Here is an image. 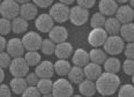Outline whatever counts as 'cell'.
I'll list each match as a JSON object with an SVG mask.
<instances>
[{"mask_svg": "<svg viewBox=\"0 0 134 97\" xmlns=\"http://www.w3.org/2000/svg\"><path fill=\"white\" fill-rule=\"evenodd\" d=\"M95 84L97 93L100 94V96H112L120 87V79L117 74L104 72L95 81Z\"/></svg>", "mask_w": 134, "mask_h": 97, "instance_id": "6da1fadb", "label": "cell"}, {"mask_svg": "<svg viewBox=\"0 0 134 97\" xmlns=\"http://www.w3.org/2000/svg\"><path fill=\"white\" fill-rule=\"evenodd\" d=\"M104 51L108 54L116 57V55L120 54L124 52L125 48V41L122 39L119 35H113V36H108L107 41L104 43Z\"/></svg>", "mask_w": 134, "mask_h": 97, "instance_id": "7a4b0ae2", "label": "cell"}, {"mask_svg": "<svg viewBox=\"0 0 134 97\" xmlns=\"http://www.w3.org/2000/svg\"><path fill=\"white\" fill-rule=\"evenodd\" d=\"M52 95L54 97H72L74 95L73 84L64 77L58 79L57 81L53 82Z\"/></svg>", "mask_w": 134, "mask_h": 97, "instance_id": "3957f363", "label": "cell"}, {"mask_svg": "<svg viewBox=\"0 0 134 97\" xmlns=\"http://www.w3.org/2000/svg\"><path fill=\"white\" fill-rule=\"evenodd\" d=\"M69 12H71V8L66 5L61 4V2H57L53 4L50 7L49 14L54 22L57 23H64L67 20H69Z\"/></svg>", "mask_w": 134, "mask_h": 97, "instance_id": "277c9868", "label": "cell"}, {"mask_svg": "<svg viewBox=\"0 0 134 97\" xmlns=\"http://www.w3.org/2000/svg\"><path fill=\"white\" fill-rule=\"evenodd\" d=\"M0 15L10 21L14 20L20 15V5L15 0H2L0 5Z\"/></svg>", "mask_w": 134, "mask_h": 97, "instance_id": "5b68a950", "label": "cell"}, {"mask_svg": "<svg viewBox=\"0 0 134 97\" xmlns=\"http://www.w3.org/2000/svg\"><path fill=\"white\" fill-rule=\"evenodd\" d=\"M22 44H23L26 51H38L41 49L43 38L38 32L28 31L22 37Z\"/></svg>", "mask_w": 134, "mask_h": 97, "instance_id": "8992f818", "label": "cell"}, {"mask_svg": "<svg viewBox=\"0 0 134 97\" xmlns=\"http://www.w3.org/2000/svg\"><path fill=\"white\" fill-rule=\"evenodd\" d=\"M89 20V10L81 6H73L69 12V21L76 27L86 24Z\"/></svg>", "mask_w": 134, "mask_h": 97, "instance_id": "52a82bcc", "label": "cell"}, {"mask_svg": "<svg viewBox=\"0 0 134 97\" xmlns=\"http://www.w3.org/2000/svg\"><path fill=\"white\" fill-rule=\"evenodd\" d=\"M8 68H9V73L13 75V77H26V75L29 73V65L27 64L23 57L12 59V62Z\"/></svg>", "mask_w": 134, "mask_h": 97, "instance_id": "ba28073f", "label": "cell"}, {"mask_svg": "<svg viewBox=\"0 0 134 97\" xmlns=\"http://www.w3.org/2000/svg\"><path fill=\"white\" fill-rule=\"evenodd\" d=\"M108 32L104 30V28H96L91 29V31L88 35V43L93 48H100L104 45L105 41L108 38Z\"/></svg>", "mask_w": 134, "mask_h": 97, "instance_id": "9c48e42d", "label": "cell"}, {"mask_svg": "<svg viewBox=\"0 0 134 97\" xmlns=\"http://www.w3.org/2000/svg\"><path fill=\"white\" fill-rule=\"evenodd\" d=\"M35 27L40 32L49 34L52 28L54 27V21H53V19L50 16V14L43 13V14H40V15L35 19Z\"/></svg>", "mask_w": 134, "mask_h": 97, "instance_id": "30bf717a", "label": "cell"}, {"mask_svg": "<svg viewBox=\"0 0 134 97\" xmlns=\"http://www.w3.org/2000/svg\"><path fill=\"white\" fill-rule=\"evenodd\" d=\"M24 51H26V49H24L22 41L20 38H12V39H9L7 42L6 52L12 57V59L23 57Z\"/></svg>", "mask_w": 134, "mask_h": 97, "instance_id": "8fae6325", "label": "cell"}, {"mask_svg": "<svg viewBox=\"0 0 134 97\" xmlns=\"http://www.w3.org/2000/svg\"><path fill=\"white\" fill-rule=\"evenodd\" d=\"M116 19L121 24L131 23L134 20V9L130 5H122L119 6L116 12Z\"/></svg>", "mask_w": 134, "mask_h": 97, "instance_id": "7c38bea8", "label": "cell"}, {"mask_svg": "<svg viewBox=\"0 0 134 97\" xmlns=\"http://www.w3.org/2000/svg\"><path fill=\"white\" fill-rule=\"evenodd\" d=\"M35 73L40 79H51L54 74V65L51 61H41L36 66Z\"/></svg>", "mask_w": 134, "mask_h": 97, "instance_id": "4fadbf2b", "label": "cell"}, {"mask_svg": "<svg viewBox=\"0 0 134 97\" xmlns=\"http://www.w3.org/2000/svg\"><path fill=\"white\" fill-rule=\"evenodd\" d=\"M118 7H119L118 2L116 0H99V2H98L99 13H102L103 15L108 16V18L116 15Z\"/></svg>", "mask_w": 134, "mask_h": 97, "instance_id": "5bb4252c", "label": "cell"}, {"mask_svg": "<svg viewBox=\"0 0 134 97\" xmlns=\"http://www.w3.org/2000/svg\"><path fill=\"white\" fill-rule=\"evenodd\" d=\"M83 73H85V79L90 80V81H96L103 73V69L100 65L90 61L83 67Z\"/></svg>", "mask_w": 134, "mask_h": 97, "instance_id": "9a60e30c", "label": "cell"}, {"mask_svg": "<svg viewBox=\"0 0 134 97\" xmlns=\"http://www.w3.org/2000/svg\"><path fill=\"white\" fill-rule=\"evenodd\" d=\"M49 38L55 44L66 42L68 38V30L64 26H54L49 32Z\"/></svg>", "mask_w": 134, "mask_h": 97, "instance_id": "2e32d148", "label": "cell"}, {"mask_svg": "<svg viewBox=\"0 0 134 97\" xmlns=\"http://www.w3.org/2000/svg\"><path fill=\"white\" fill-rule=\"evenodd\" d=\"M21 18H23L27 21L35 20L38 16V7L36 6L34 2H28V4L21 5L20 6V15Z\"/></svg>", "mask_w": 134, "mask_h": 97, "instance_id": "e0dca14e", "label": "cell"}, {"mask_svg": "<svg viewBox=\"0 0 134 97\" xmlns=\"http://www.w3.org/2000/svg\"><path fill=\"white\" fill-rule=\"evenodd\" d=\"M74 52L73 45L68 42H63L55 45V51H54V55L58 59H68Z\"/></svg>", "mask_w": 134, "mask_h": 97, "instance_id": "ac0fdd59", "label": "cell"}, {"mask_svg": "<svg viewBox=\"0 0 134 97\" xmlns=\"http://www.w3.org/2000/svg\"><path fill=\"white\" fill-rule=\"evenodd\" d=\"M72 62L74 66H79V67L83 68L88 62H90L89 52L83 49H76L72 54Z\"/></svg>", "mask_w": 134, "mask_h": 97, "instance_id": "d6986e66", "label": "cell"}, {"mask_svg": "<svg viewBox=\"0 0 134 97\" xmlns=\"http://www.w3.org/2000/svg\"><path fill=\"white\" fill-rule=\"evenodd\" d=\"M79 91L80 95H82L83 97H93L97 93L95 81L85 79L81 83H79Z\"/></svg>", "mask_w": 134, "mask_h": 97, "instance_id": "ffe728a7", "label": "cell"}, {"mask_svg": "<svg viewBox=\"0 0 134 97\" xmlns=\"http://www.w3.org/2000/svg\"><path fill=\"white\" fill-rule=\"evenodd\" d=\"M9 87L15 95H22L29 85L24 77H13L9 82Z\"/></svg>", "mask_w": 134, "mask_h": 97, "instance_id": "44dd1931", "label": "cell"}, {"mask_svg": "<svg viewBox=\"0 0 134 97\" xmlns=\"http://www.w3.org/2000/svg\"><path fill=\"white\" fill-rule=\"evenodd\" d=\"M103 66H104V72H107V73L117 74V73H119L121 69L120 60L116 57H112V55L107 58V60L104 61Z\"/></svg>", "mask_w": 134, "mask_h": 97, "instance_id": "7402d4cb", "label": "cell"}, {"mask_svg": "<svg viewBox=\"0 0 134 97\" xmlns=\"http://www.w3.org/2000/svg\"><path fill=\"white\" fill-rule=\"evenodd\" d=\"M67 77H68V81L72 84H79V83H81L85 80L83 68L79 67V66H72L68 74H67Z\"/></svg>", "mask_w": 134, "mask_h": 97, "instance_id": "603a6c76", "label": "cell"}, {"mask_svg": "<svg viewBox=\"0 0 134 97\" xmlns=\"http://www.w3.org/2000/svg\"><path fill=\"white\" fill-rule=\"evenodd\" d=\"M121 28V23L117 20L116 18L111 16V18H108L107 21H105L104 24V30L108 32L109 36H113V35H118L119 31H120Z\"/></svg>", "mask_w": 134, "mask_h": 97, "instance_id": "cb8c5ba5", "label": "cell"}, {"mask_svg": "<svg viewBox=\"0 0 134 97\" xmlns=\"http://www.w3.org/2000/svg\"><path fill=\"white\" fill-rule=\"evenodd\" d=\"M28 21L24 20L21 16H18L14 20H12V31L16 35H21V34H26L28 30Z\"/></svg>", "mask_w": 134, "mask_h": 97, "instance_id": "d4e9b609", "label": "cell"}, {"mask_svg": "<svg viewBox=\"0 0 134 97\" xmlns=\"http://www.w3.org/2000/svg\"><path fill=\"white\" fill-rule=\"evenodd\" d=\"M89 58H90L91 62L103 65L108 58V53L100 48H93V50L89 52Z\"/></svg>", "mask_w": 134, "mask_h": 97, "instance_id": "484cf974", "label": "cell"}, {"mask_svg": "<svg viewBox=\"0 0 134 97\" xmlns=\"http://www.w3.org/2000/svg\"><path fill=\"white\" fill-rule=\"evenodd\" d=\"M120 37L127 43H133L134 42V23H126V24H121L120 28Z\"/></svg>", "mask_w": 134, "mask_h": 97, "instance_id": "4316f807", "label": "cell"}, {"mask_svg": "<svg viewBox=\"0 0 134 97\" xmlns=\"http://www.w3.org/2000/svg\"><path fill=\"white\" fill-rule=\"evenodd\" d=\"M54 73L59 76H67L69 69H71V64L67 61V59H58L54 64Z\"/></svg>", "mask_w": 134, "mask_h": 97, "instance_id": "83f0119b", "label": "cell"}, {"mask_svg": "<svg viewBox=\"0 0 134 97\" xmlns=\"http://www.w3.org/2000/svg\"><path fill=\"white\" fill-rule=\"evenodd\" d=\"M37 89L42 95L52 93V88H53V81L51 79H40L37 83Z\"/></svg>", "mask_w": 134, "mask_h": 97, "instance_id": "f1b7e54d", "label": "cell"}, {"mask_svg": "<svg viewBox=\"0 0 134 97\" xmlns=\"http://www.w3.org/2000/svg\"><path fill=\"white\" fill-rule=\"evenodd\" d=\"M23 58L29 65V67H36L41 62V54L37 51H27Z\"/></svg>", "mask_w": 134, "mask_h": 97, "instance_id": "f546056e", "label": "cell"}, {"mask_svg": "<svg viewBox=\"0 0 134 97\" xmlns=\"http://www.w3.org/2000/svg\"><path fill=\"white\" fill-rule=\"evenodd\" d=\"M105 21H107V16H104L102 13L97 12L93 14V16L90 18V27L93 29L96 28H104Z\"/></svg>", "mask_w": 134, "mask_h": 97, "instance_id": "4dcf8cb0", "label": "cell"}, {"mask_svg": "<svg viewBox=\"0 0 134 97\" xmlns=\"http://www.w3.org/2000/svg\"><path fill=\"white\" fill-rule=\"evenodd\" d=\"M55 45H57V44H55L54 42H52L50 38H46V39H43V42H42L40 50L42 51V53H44L46 55H52V54H54Z\"/></svg>", "mask_w": 134, "mask_h": 97, "instance_id": "1f68e13d", "label": "cell"}, {"mask_svg": "<svg viewBox=\"0 0 134 97\" xmlns=\"http://www.w3.org/2000/svg\"><path fill=\"white\" fill-rule=\"evenodd\" d=\"M118 97H134V85L127 83L119 87Z\"/></svg>", "mask_w": 134, "mask_h": 97, "instance_id": "d6a6232c", "label": "cell"}, {"mask_svg": "<svg viewBox=\"0 0 134 97\" xmlns=\"http://www.w3.org/2000/svg\"><path fill=\"white\" fill-rule=\"evenodd\" d=\"M12 31V21L5 18H0V35L6 36Z\"/></svg>", "mask_w": 134, "mask_h": 97, "instance_id": "836d02e7", "label": "cell"}, {"mask_svg": "<svg viewBox=\"0 0 134 97\" xmlns=\"http://www.w3.org/2000/svg\"><path fill=\"white\" fill-rule=\"evenodd\" d=\"M122 71L126 75L132 76L134 74V59H126L122 62Z\"/></svg>", "mask_w": 134, "mask_h": 97, "instance_id": "e575fe53", "label": "cell"}, {"mask_svg": "<svg viewBox=\"0 0 134 97\" xmlns=\"http://www.w3.org/2000/svg\"><path fill=\"white\" fill-rule=\"evenodd\" d=\"M12 62V57L7 52H0V67L1 68H8Z\"/></svg>", "mask_w": 134, "mask_h": 97, "instance_id": "d590c367", "label": "cell"}, {"mask_svg": "<svg viewBox=\"0 0 134 97\" xmlns=\"http://www.w3.org/2000/svg\"><path fill=\"white\" fill-rule=\"evenodd\" d=\"M21 96L22 97H42V94L38 91L37 87H28Z\"/></svg>", "mask_w": 134, "mask_h": 97, "instance_id": "8d00e7d4", "label": "cell"}, {"mask_svg": "<svg viewBox=\"0 0 134 97\" xmlns=\"http://www.w3.org/2000/svg\"><path fill=\"white\" fill-rule=\"evenodd\" d=\"M24 79H26V81H27L29 87H36L38 81H40V77L37 76V74H36L35 72H34V73H28Z\"/></svg>", "mask_w": 134, "mask_h": 97, "instance_id": "74e56055", "label": "cell"}, {"mask_svg": "<svg viewBox=\"0 0 134 97\" xmlns=\"http://www.w3.org/2000/svg\"><path fill=\"white\" fill-rule=\"evenodd\" d=\"M124 54L126 59H134V42L127 43L124 48Z\"/></svg>", "mask_w": 134, "mask_h": 97, "instance_id": "f35d334b", "label": "cell"}, {"mask_svg": "<svg viewBox=\"0 0 134 97\" xmlns=\"http://www.w3.org/2000/svg\"><path fill=\"white\" fill-rule=\"evenodd\" d=\"M12 96V89L9 85L5 83H0V97H10Z\"/></svg>", "mask_w": 134, "mask_h": 97, "instance_id": "ab89813d", "label": "cell"}, {"mask_svg": "<svg viewBox=\"0 0 134 97\" xmlns=\"http://www.w3.org/2000/svg\"><path fill=\"white\" fill-rule=\"evenodd\" d=\"M54 0H32V2L40 8H47L53 5Z\"/></svg>", "mask_w": 134, "mask_h": 97, "instance_id": "60d3db41", "label": "cell"}, {"mask_svg": "<svg viewBox=\"0 0 134 97\" xmlns=\"http://www.w3.org/2000/svg\"><path fill=\"white\" fill-rule=\"evenodd\" d=\"M77 6H81L86 9H89V8H93L96 4V0H76Z\"/></svg>", "mask_w": 134, "mask_h": 97, "instance_id": "b9f144b4", "label": "cell"}, {"mask_svg": "<svg viewBox=\"0 0 134 97\" xmlns=\"http://www.w3.org/2000/svg\"><path fill=\"white\" fill-rule=\"evenodd\" d=\"M6 46H7L6 38H5V36L0 35V52H4L5 50H6Z\"/></svg>", "mask_w": 134, "mask_h": 97, "instance_id": "7bdbcfd3", "label": "cell"}, {"mask_svg": "<svg viewBox=\"0 0 134 97\" xmlns=\"http://www.w3.org/2000/svg\"><path fill=\"white\" fill-rule=\"evenodd\" d=\"M74 1H75V0H59V2L66 5V6H71V5H73Z\"/></svg>", "mask_w": 134, "mask_h": 97, "instance_id": "ee69618b", "label": "cell"}, {"mask_svg": "<svg viewBox=\"0 0 134 97\" xmlns=\"http://www.w3.org/2000/svg\"><path fill=\"white\" fill-rule=\"evenodd\" d=\"M5 80V72H4V68L0 67V83H2Z\"/></svg>", "mask_w": 134, "mask_h": 97, "instance_id": "f6af8a7d", "label": "cell"}, {"mask_svg": "<svg viewBox=\"0 0 134 97\" xmlns=\"http://www.w3.org/2000/svg\"><path fill=\"white\" fill-rule=\"evenodd\" d=\"M15 1L21 6V5H24V4H28V2H30V0H15Z\"/></svg>", "mask_w": 134, "mask_h": 97, "instance_id": "bcb514c9", "label": "cell"}, {"mask_svg": "<svg viewBox=\"0 0 134 97\" xmlns=\"http://www.w3.org/2000/svg\"><path fill=\"white\" fill-rule=\"evenodd\" d=\"M118 4H126V2H128L130 0H116Z\"/></svg>", "mask_w": 134, "mask_h": 97, "instance_id": "7dc6e473", "label": "cell"}, {"mask_svg": "<svg viewBox=\"0 0 134 97\" xmlns=\"http://www.w3.org/2000/svg\"><path fill=\"white\" fill-rule=\"evenodd\" d=\"M42 97H54V96L52 95V93H50V94H45V95H42Z\"/></svg>", "mask_w": 134, "mask_h": 97, "instance_id": "c3c4849f", "label": "cell"}, {"mask_svg": "<svg viewBox=\"0 0 134 97\" xmlns=\"http://www.w3.org/2000/svg\"><path fill=\"white\" fill-rule=\"evenodd\" d=\"M130 6L134 9V0H130Z\"/></svg>", "mask_w": 134, "mask_h": 97, "instance_id": "681fc988", "label": "cell"}, {"mask_svg": "<svg viewBox=\"0 0 134 97\" xmlns=\"http://www.w3.org/2000/svg\"><path fill=\"white\" fill-rule=\"evenodd\" d=\"M72 97H83V96L82 95H73Z\"/></svg>", "mask_w": 134, "mask_h": 97, "instance_id": "f907efd6", "label": "cell"}, {"mask_svg": "<svg viewBox=\"0 0 134 97\" xmlns=\"http://www.w3.org/2000/svg\"><path fill=\"white\" fill-rule=\"evenodd\" d=\"M132 83H133V85H134V74L132 75Z\"/></svg>", "mask_w": 134, "mask_h": 97, "instance_id": "816d5d0a", "label": "cell"}, {"mask_svg": "<svg viewBox=\"0 0 134 97\" xmlns=\"http://www.w3.org/2000/svg\"><path fill=\"white\" fill-rule=\"evenodd\" d=\"M100 97H110V96H100Z\"/></svg>", "mask_w": 134, "mask_h": 97, "instance_id": "f5cc1de1", "label": "cell"}, {"mask_svg": "<svg viewBox=\"0 0 134 97\" xmlns=\"http://www.w3.org/2000/svg\"><path fill=\"white\" fill-rule=\"evenodd\" d=\"M1 2H2V0H0V5H1Z\"/></svg>", "mask_w": 134, "mask_h": 97, "instance_id": "db71d44e", "label": "cell"}]
</instances>
